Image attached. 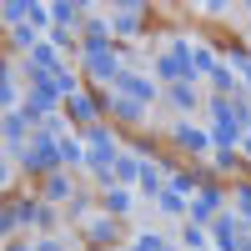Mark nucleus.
<instances>
[{
	"mask_svg": "<svg viewBox=\"0 0 251 251\" xmlns=\"http://www.w3.org/2000/svg\"><path fill=\"white\" fill-rule=\"evenodd\" d=\"M55 161H60V131L40 126V131H35V146H30L25 156H20V166H25V171H35V176H40V171L50 176V171H60Z\"/></svg>",
	"mask_w": 251,
	"mask_h": 251,
	"instance_id": "f257e3e1",
	"label": "nucleus"
},
{
	"mask_svg": "<svg viewBox=\"0 0 251 251\" xmlns=\"http://www.w3.org/2000/svg\"><path fill=\"white\" fill-rule=\"evenodd\" d=\"M80 136H86V166H91V176H96V171H116L121 151H116L111 126H91V131H80Z\"/></svg>",
	"mask_w": 251,
	"mask_h": 251,
	"instance_id": "f03ea898",
	"label": "nucleus"
},
{
	"mask_svg": "<svg viewBox=\"0 0 251 251\" xmlns=\"http://www.w3.org/2000/svg\"><path fill=\"white\" fill-rule=\"evenodd\" d=\"M241 136H246V131L236 126V116H231V100H226V96H211V146H216V151H231Z\"/></svg>",
	"mask_w": 251,
	"mask_h": 251,
	"instance_id": "7ed1b4c3",
	"label": "nucleus"
},
{
	"mask_svg": "<svg viewBox=\"0 0 251 251\" xmlns=\"http://www.w3.org/2000/svg\"><path fill=\"white\" fill-rule=\"evenodd\" d=\"M156 71L171 80V86H191V75H196V60H191V46L186 40H171L166 46V55L156 60Z\"/></svg>",
	"mask_w": 251,
	"mask_h": 251,
	"instance_id": "20e7f679",
	"label": "nucleus"
},
{
	"mask_svg": "<svg viewBox=\"0 0 251 251\" xmlns=\"http://www.w3.org/2000/svg\"><path fill=\"white\" fill-rule=\"evenodd\" d=\"M80 66H86L91 80H111V86H116V75H121V60L106 46H80Z\"/></svg>",
	"mask_w": 251,
	"mask_h": 251,
	"instance_id": "39448f33",
	"label": "nucleus"
},
{
	"mask_svg": "<svg viewBox=\"0 0 251 251\" xmlns=\"http://www.w3.org/2000/svg\"><path fill=\"white\" fill-rule=\"evenodd\" d=\"M216 211H221V191H216V186H201V196L191 201V211H186V216H191V226H211Z\"/></svg>",
	"mask_w": 251,
	"mask_h": 251,
	"instance_id": "423d86ee",
	"label": "nucleus"
},
{
	"mask_svg": "<svg viewBox=\"0 0 251 251\" xmlns=\"http://www.w3.org/2000/svg\"><path fill=\"white\" fill-rule=\"evenodd\" d=\"M100 106H106V96H86V91L66 100V111H71V121H80V126H86V131L96 126V111H100Z\"/></svg>",
	"mask_w": 251,
	"mask_h": 251,
	"instance_id": "0eeeda50",
	"label": "nucleus"
},
{
	"mask_svg": "<svg viewBox=\"0 0 251 251\" xmlns=\"http://www.w3.org/2000/svg\"><path fill=\"white\" fill-rule=\"evenodd\" d=\"M25 136H30V116H25V111H5V146L15 151V161L25 156V151H20V146H25Z\"/></svg>",
	"mask_w": 251,
	"mask_h": 251,
	"instance_id": "6e6552de",
	"label": "nucleus"
},
{
	"mask_svg": "<svg viewBox=\"0 0 251 251\" xmlns=\"http://www.w3.org/2000/svg\"><path fill=\"white\" fill-rule=\"evenodd\" d=\"M25 221H35V201H10L5 211H0V231H15V226H25Z\"/></svg>",
	"mask_w": 251,
	"mask_h": 251,
	"instance_id": "1a4fd4ad",
	"label": "nucleus"
},
{
	"mask_svg": "<svg viewBox=\"0 0 251 251\" xmlns=\"http://www.w3.org/2000/svg\"><path fill=\"white\" fill-rule=\"evenodd\" d=\"M116 86H121L126 96H131V100H141V106H146V100L156 96V86H151L146 75H136V71H121V75H116Z\"/></svg>",
	"mask_w": 251,
	"mask_h": 251,
	"instance_id": "9d476101",
	"label": "nucleus"
},
{
	"mask_svg": "<svg viewBox=\"0 0 251 251\" xmlns=\"http://www.w3.org/2000/svg\"><path fill=\"white\" fill-rule=\"evenodd\" d=\"M176 146H181V151H191V156H206V151H211V136L196 131V126H176Z\"/></svg>",
	"mask_w": 251,
	"mask_h": 251,
	"instance_id": "9b49d317",
	"label": "nucleus"
},
{
	"mask_svg": "<svg viewBox=\"0 0 251 251\" xmlns=\"http://www.w3.org/2000/svg\"><path fill=\"white\" fill-rule=\"evenodd\" d=\"M136 186H141L146 196H161V191H166V171H161L156 161H141V181H136Z\"/></svg>",
	"mask_w": 251,
	"mask_h": 251,
	"instance_id": "f8f14e48",
	"label": "nucleus"
},
{
	"mask_svg": "<svg viewBox=\"0 0 251 251\" xmlns=\"http://www.w3.org/2000/svg\"><path fill=\"white\" fill-rule=\"evenodd\" d=\"M141 15H146L141 5H121L116 20H111V30H116V35H136V30H141Z\"/></svg>",
	"mask_w": 251,
	"mask_h": 251,
	"instance_id": "ddd939ff",
	"label": "nucleus"
},
{
	"mask_svg": "<svg viewBox=\"0 0 251 251\" xmlns=\"http://www.w3.org/2000/svg\"><path fill=\"white\" fill-rule=\"evenodd\" d=\"M156 206H161V211H166V216H186V211H191V206H186V201H181V191H176V186H171V181H166V191L156 196Z\"/></svg>",
	"mask_w": 251,
	"mask_h": 251,
	"instance_id": "4468645a",
	"label": "nucleus"
},
{
	"mask_svg": "<svg viewBox=\"0 0 251 251\" xmlns=\"http://www.w3.org/2000/svg\"><path fill=\"white\" fill-rule=\"evenodd\" d=\"M86 236H91L96 246H111V241H116V216H100V221H91V226H86Z\"/></svg>",
	"mask_w": 251,
	"mask_h": 251,
	"instance_id": "2eb2a0df",
	"label": "nucleus"
},
{
	"mask_svg": "<svg viewBox=\"0 0 251 251\" xmlns=\"http://www.w3.org/2000/svg\"><path fill=\"white\" fill-rule=\"evenodd\" d=\"M111 116H116V121H141L146 106H141V100H131V96H116V100H111Z\"/></svg>",
	"mask_w": 251,
	"mask_h": 251,
	"instance_id": "dca6fc26",
	"label": "nucleus"
},
{
	"mask_svg": "<svg viewBox=\"0 0 251 251\" xmlns=\"http://www.w3.org/2000/svg\"><path fill=\"white\" fill-rule=\"evenodd\" d=\"M46 201H50V206H60V201H71V181L60 176V171H50V176H46Z\"/></svg>",
	"mask_w": 251,
	"mask_h": 251,
	"instance_id": "f3484780",
	"label": "nucleus"
},
{
	"mask_svg": "<svg viewBox=\"0 0 251 251\" xmlns=\"http://www.w3.org/2000/svg\"><path fill=\"white\" fill-rule=\"evenodd\" d=\"M191 60H196V75H216L221 71L216 55H211V46H191Z\"/></svg>",
	"mask_w": 251,
	"mask_h": 251,
	"instance_id": "a211bd4d",
	"label": "nucleus"
},
{
	"mask_svg": "<svg viewBox=\"0 0 251 251\" xmlns=\"http://www.w3.org/2000/svg\"><path fill=\"white\" fill-rule=\"evenodd\" d=\"M15 75H10V66H0V106H5V111H15Z\"/></svg>",
	"mask_w": 251,
	"mask_h": 251,
	"instance_id": "6ab92c4d",
	"label": "nucleus"
},
{
	"mask_svg": "<svg viewBox=\"0 0 251 251\" xmlns=\"http://www.w3.org/2000/svg\"><path fill=\"white\" fill-rule=\"evenodd\" d=\"M166 100H171L176 111H191V106H196V91H191V86H171V91H166Z\"/></svg>",
	"mask_w": 251,
	"mask_h": 251,
	"instance_id": "aec40b11",
	"label": "nucleus"
},
{
	"mask_svg": "<svg viewBox=\"0 0 251 251\" xmlns=\"http://www.w3.org/2000/svg\"><path fill=\"white\" fill-rule=\"evenodd\" d=\"M106 35H111V25H106V20H86V46H106Z\"/></svg>",
	"mask_w": 251,
	"mask_h": 251,
	"instance_id": "412c9836",
	"label": "nucleus"
},
{
	"mask_svg": "<svg viewBox=\"0 0 251 251\" xmlns=\"http://www.w3.org/2000/svg\"><path fill=\"white\" fill-rule=\"evenodd\" d=\"M50 15H55V25H75V20H80V5L60 0V5H50Z\"/></svg>",
	"mask_w": 251,
	"mask_h": 251,
	"instance_id": "4be33fe9",
	"label": "nucleus"
},
{
	"mask_svg": "<svg viewBox=\"0 0 251 251\" xmlns=\"http://www.w3.org/2000/svg\"><path fill=\"white\" fill-rule=\"evenodd\" d=\"M116 181H141V161L136 156H121L116 161Z\"/></svg>",
	"mask_w": 251,
	"mask_h": 251,
	"instance_id": "5701e85b",
	"label": "nucleus"
},
{
	"mask_svg": "<svg viewBox=\"0 0 251 251\" xmlns=\"http://www.w3.org/2000/svg\"><path fill=\"white\" fill-rule=\"evenodd\" d=\"M106 206H111V216H126V211H131V191H121V186L106 191Z\"/></svg>",
	"mask_w": 251,
	"mask_h": 251,
	"instance_id": "b1692460",
	"label": "nucleus"
},
{
	"mask_svg": "<svg viewBox=\"0 0 251 251\" xmlns=\"http://www.w3.org/2000/svg\"><path fill=\"white\" fill-rule=\"evenodd\" d=\"M60 161H86V146L71 141V136H60Z\"/></svg>",
	"mask_w": 251,
	"mask_h": 251,
	"instance_id": "393cba45",
	"label": "nucleus"
},
{
	"mask_svg": "<svg viewBox=\"0 0 251 251\" xmlns=\"http://www.w3.org/2000/svg\"><path fill=\"white\" fill-rule=\"evenodd\" d=\"M181 241L191 246V251H206V226H186V231H181Z\"/></svg>",
	"mask_w": 251,
	"mask_h": 251,
	"instance_id": "a878e982",
	"label": "nucleus"
},
{
	"mask_svg": "<svg viewBox=\"0 0 251 251\" xmlns=\"http://www.w3.org/2000/svg\"><path fill=\"white\" fill-rule=\"evenodd\" d=\"M231 66L246 75V86H251V50H241V46H231Z\"/></svg>",
	"mask_w": 251,
	"mask_h": 251,
	"instance_id": "bb28decb",
	"label": "nucleus"
},
{
	"mask_svg": "<svg viewBox=\"0 0 251 251\" xmlns=\"http://www.w3.org/2000/svg\"><path fill=\"white\" fill-rule=\"evenodd\" d=\"M131 251H171V246H166L161 236H151V231H146V236H136V246Z\"/></svg>",
	"mask_w": 251,
	"mask_h": 251,
	"instance_id": "cd10ccee",
	"label": "nucleus"
},
{
	"mask_svg": "<svg viewBox=\"0 0 251 251\" xmlns=\"http://www.w3.org/2000/svg\"><path fill=\"white\" fill-rule=\"evenodd\" d=\"M50 5H40V0H35V5H30V20H25V25H50Z\"/></svg>",
	"mask_w": 251,
	"mask_h": 251,
	"instance_id": "c85d7f7f",
	"label": "nucleus"
},
{
	"mask_svg": "<svg viewBox=\"0 0 251 251\" xmlns=\"http://www.w3.org/2000/svg\"><path fill=\"white\" fill-rule=\"evenodd\" d=\"M55 221V206L50 201H35V226H50Z\"/></svg>",
	"mask_w": 251,
	"mask_h": 251,
	"instance_id": "c756f323",
	"label": "nucleus"
},
{
	"mask_svg": "<svg viewBox=\"0 0 251 251\" xmlns=\"http://www.w3.org/2000/svg\"><path fill=\"white\" fill-rule=\"evenodd\" d=\"M10 35H15V46H30L35 50V30L30 25H10Z\"/></svg>",
	"mask_w": 251,
	"mask_h": 251,
	"instance_id": "7c9ffc66",
	"label": "nucleus"
},
{
	"mask_svg": "<svg viewBox=\"0 0 251 251\" xmlns=\"http://www.w3.org/2000/svg\"><path fill=\"white\" fill-rule=\"evenodd\" d=\"M236 211L251 221V186H236Z\"/></svg>",
	"mask_w": 251,
	"mask_h": 251,
	"instance_id": "2f4dec72",
	"label": "nucleus"
},
{
	"mask_svg": "<svg viewBox=\"0 0 251 251\" xmlns=\"http://www.w3.org/2000/svg\"><path fill=\"white\" fill-rule=\"evenodd\" d=\"M166 176H171L176 191H191V186H196V176H186V171H166Z\"/></svg>",
	"mask_w": 251,
	"mask_h": 251,
	"instance_id": "473e14b6",
	"label": "nucleus"
},
{
	"mask_svg": "<svg viewBox=\"0 0 251 251\" xmlns=\"http://www.w3.org/2000/svg\"><path fill=\"white\" fill-rule=\"evenodd\" d=\"M50 46H55V50H75V40H71L66 30H55V35H50Z\"/></svg>",
	"mask_w": 251,
	"mask_h": 251,
	"instance_id": "72a5a7b5",
	"label": "nucleus"
},
{
	"mask_svg": "<svg viewBox=\"0 0 251 251\" xmlns=\"http://www.w3.org/2000/svg\"><path fill=\"white\" fill-rule=\"evenodd\" d=\"M40 251H66V246H55V241H40Z\"/></svg>",
	"mask_w": 251,
	"mask_h": 251,
	"instance_id": "f704fd0d",
	"label": "nucleus"
},
{
	"mask_svg": "<svg viewBox=\"0 0 251 251\" xmlns=\"http://www.w3.org/2000/svg\"><path fill=\"white\" fill-rule=\"evenodd\" d=\"M236 251H251V236H241V241H236Z\"/></svg>",
	"mask_w": 251,
	"mask_h": 251,
	"instance_id": "c9c22d12",
	"label": "nucleus"
},
{
	"mask_svg": "<svg viewBox=\"0 0 251 251\" xmlns=\"http://www.w3.org/2000/svg\"><path fill=\"white\" fill-rule=\"evenodd\" d=\"M241 146H246V156H251V131H246V136H241Z\"/></svg>",
	"mask_w": 251,
	"mask_h": 251,
	"instance_id": "e433bc0d",
	"label": "nucleus"
},
{
	"mask_svg": "<svg viewBox=\"0 0 251 251\" xmlns=\"http://www.w3.org/2000/svg\"><path fill=\"white\" fill-rule=\"evenodd\" d=\"M5 251H30V246H20V241H10V246H5Z\"/></svg>",
	"mask_w": 251,
	"mask_h": 251,
	"instance_id": "4c0bfd02",
	"label": "nucleus"
},
{
	"mask_svg": "<svg viewBox=\"0 0 251 251\" xmlns=\"http://www.w3.org/2000/svg\"><path fill=\"white\" fill-rule=\"evenodd\" d=\"M116 251H131V246H116Z\"/></svg>",
	"mask_w": 251,
	"mask_h": 251,
	"instance_id": "58836bf2",
	"label": "nucleus"
},
{
	"mask_svg": "<svg viewBox=\"0 0 251 251\" xmlns=\"http://www.w3.org/2000/svg\"><path fill=\"white\" fill-rule=\"evenodd\" d=\"M241 221H246V216H241ZM246 226H251V221H246Z\"/></svg>",
	"mask_w": 251,
	"mask_h": 251,
	"instance_id": "ea45409f",
	"label": "nucleus"
},
{
	"mask_svg": "<svg viewBox=\"0 0 251 251\" xmlns=\"http://www.w3.org/2000/svg\"><path fill=\"white\" fill-rule=\"evenodd\" d=\"M171 251H176V246H171Z\"/></svg>",
	"mask_w": 251,
	"mask_h": 251,
	"instance_id": "a19ab883",
	"label": "nucleus"
}]
</instances>
